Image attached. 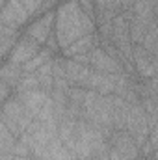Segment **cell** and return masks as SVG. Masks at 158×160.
I'll return each mask as SVG.
<instances>
[{"mask_svg":"<svg viewBox=\"0 0 158 160\" xmlns=\"http://www.w3.org/2000/svg\"><path fill=\"white\" fill-rule=\"evenodd\" d=\"M0 130H2V138H0L2 153H11L19 138H17L15 134H11V132H9V128H7V127H4V125H0Z\"/></svg>","mask_w":158,"mask_h":160,"instance_id":"d6986e66","label":"cell"},{"mask_svg":"<svg viewBox=\"0 0 158 160\" xmlns=\"http://www.w3.org/2000/svg\"><path fill=\"white\" fill-rule=\"evenodd\" d=\"M95 47H99V38H97V32L95 34H89V36H84L78 41H75L73 45H69L67 48L62 50V56L63 58H75L80 54H89Z\"/></svg>","mask_w":158,"mask_h":160,"instance_id":"4fadbf2b","label":"cell"},{"mask_svg":"<svg viewBox=\"0 0 158 160\" xmlns=\"http://www.w3.org/2000/svg\"><path fill=\"white\" fill-rule=\"evenodd\" d=\"M34 121V118L28 116L22 101L13 93L2 106V125L9 128L11 134L21 138V134L28 128V125Z\"/></svg>","mask_w":158,"mask_h":160,"instance_id":"7a4b0ae2","label":"cell"},{"mask_svg":"<svg viewBox=\"0 0 158 160\" xmlns=\"http://www.w3.org/2000/svg\"><path fill=\"white\" fill-rule=\"evenodd\" d=\"M19 38H21L19 30L9 28V26H2V24H0V41H2V43H0V54H2L4 60H7L11 48L15 47V43L19 41Z\"/></svg>","mask_w":158,"mask_h":160,"instance_id":"5bb4252c","label":"cell"},{"mask_svg":"<svg viewBox=\"0 0 158 160\" xmlns=\"http://www.w3.org/2000/svg\"><path fill=\"white\" fill-rule=\"evenodd\" d=\"M21 101H22V104H24V108H26V112H28V116L30 118H37V114H39L41 110H43V106L50 101V93H47L45 89H34V91H26V93H15Z\"/></svg>","mask_w":158,"mask_h":160,"instance_id":"8fae6325","label":"cell"},{"mask_svg":"<svg viewBox=\"0 0 158 160\" xmlns=\"http://www.w3.org/2000/svg\"><path fill=\"white\" fill-rule=\"evenodd\" d=\"M97 32V21L84 13L78 0H65L56 9V24L54 34L58 36L62 50L73 45L84 36Z\"/></svg>","mask_w":158,"mask_h":160,"instance_id":"6da1fadb","label":"cell"},{"mask_svg":"<svg viewBox=\"0 0 158 160\" xmlns=\"http://www.w3.org/2000/svg\"><path fill=\"white\" fill-rule=\"evenodd\" d=\"M108 143L112 149L119 151L126 160H141V151L136 140L126 130H114L108 136Z\"/></svg>","mask_w":158,"mask_h":160,"instance_id":"8992f818","label":"cell"},{"mask_svg":"<svg viewBox=\"0 0 158 160\" xmlns=\"http://www.w3.org/2000/svg\"><path fill=\"white\" fill-rule=\"evenodd\" d=\"M143 160H149V158H143Z\"/></svg>","mask_w":158,"mask_h":160,"instance_id":"603a6c76","label":"cell"},{"mask_svg":"<svg viewBox=\"0 0 158 160\" xmlns=\"http://www.w3.org/2000/svg\"><path fill=\"white\" fill-rule=\"evenodd\" d=\"M43 48L37 41L30 39L28 36H21L19 41L15 43V47L11 48V52H9V56H7V60L6 62H9V63H15V65H24V63H28L36 54H39V50Z\"/></svg>","mask_w":158,"mask_h":160,"instance_id":"ba28073f","label":"cell"},{"mask_svg":"<svg viewBox=\"0 0 158 160\" xmlns=\"http://www.w3.org/2000/svg\"><path fill=\"white\" fill-rule=\"evenodd\" d=\"M147 28H149V21H145L141 17H136V15L130 19V38H132L134 45H141L143 43Z\"/></svg>","mask_w":158,"mask_h":160,"instance_id":"2e32d148","label":"cell"},{"mask_svg":"<svg viewBox=\"0 0 158 160\" xmlns=\"http://www.w3.org/2000/svg\"><path fill=\"white\" fill-rule=\"evenodd\" d=\"M22 75H24L22 65H15V63H9V62H4L2 73H0V80H2V82H7V84L15 89Z\"/></svg>","mask_w":158,"mask_h":160,"instance_id":"9a60e30c","label":"cell"},{"mask_svg":"<svg viewBox=\"0 0 158 160\" xmlns=\"http://www.w3.org/2000/svg\"><path fill=\"white\" fill-rule=\"evenodd\" d=\"M78 4L84 9V13H87L89 17L95 19V0H78Z\"/></svg>","mask_w":158,"mask_h":160,"instance_id":"44dd1931","label":"cell"},{"mask_svg":"<svg viewBox=\"0 0 158 160\" xmlns=\"http://www.w3.org/2000/svg\"><path fill=\"white\" fill-rule=\"evenodd\" d=\"M54 24H56V9H47L37 21H34L24 30V36H28L30 39L37 41L41 47H45L47 39L54 34Z\"/></svg>","mask_w":158,"mask_h":160,"instance_id":"277c9868","label":"cell"},{"mask_svg":"<svg viewBox=\"0 0 158 160\" xmlns=\"http://www.w3.org/2000/svg\"><path fill=\"white\" fill-rule=\"evenodd\" d=\"M41 84L39 78H37V73H24L17 88H15V93H26V91H34V89H39Z\"/></svg>","mask_w":158,"mask_h":160,"instance_id":"ac0fdd59","label":"cell"},{"mask_svg":"<svg viewBox=\"0 0 158 160\" xmlns=\"http://www.w3.org/2000/svg\"><path fill=\"white\" fill-rule=\"evenodd\" d=\"M116 80H117V75H106L93 69L87 82V89H93L101 95H112L116 89Z\"/></svg>","mask_w":158,"mask_h":160,"instance_id":"7c38bea8","label":"cell"},{"mask_svg":"<svg viewBox=\"0 0 158 160\" xmlns=\"http://www.w3.org/2000/svg\"><path fill=\"white\" fill-rule=\"evenodd\" d=\"M19 2H21L32 15L45 11V6H47V0H19Z\"/></svg>","mask_w":158,"mask_h":160,"instance_id":"ffe728a7","label":"cell"},{"mask_svg":"<svg viewBox=\"0 0 158 160\" xmlns=\"http://www.w3.org/2000/svg\"><path fill=\"white\" fill-rule=\"evenodd\" d=\"M149 142H151V145L155 147V151L158 149V121L155 123V127L151 128V134H149Z\"/></svg>","mask_w":158,"mask_h":160,"instance_id":"7402d4cb","label":"cell"},{"mask_svg":"<svg viewBox=\"0 0 158 160\" xmlns=\"http://www.w3.org/2000/svg\"><path fill=\"white\" fill-rule=\"evenodd\" d=\"M54 56H56V54H54L50 48L43 47V48L39 50V54H36V56H34L28 63H24V65H22V71H24V73H36L41 65H45L47 62H50Z\"/></svg>","mask_w":158,"mask_h":160,"instance_id":"e0dca14e","label":"cell"},{"mask_svg":"<svg viewBox=\"0 0 158 160\" xmlns=\"http://www.w3.org/2000/svg\"><path fill=\"white\" fill-rule=\"evenodd\" d=\"M91 67L87 65H82L77 60L73 58H65V80L71 84V86H77V88H86L87 89V82L91 77Z\"/></svg>","mask_w":158,"mask_h":160,"instance_id":"30bf717a","label":"cell"},{"mask_svg":"<svg viewBox=\"0 0 158 160\" xmlns=\"http://www.w3.org/2000/svg\"><path fill=\"white\" fill-rule=\"evenodd\" d=\"M32 13L19 2V0H7L6 4H2V15H0V24L2 26H9L19 30L21 26H24L30 21Z\"/></svg>","mask_w":158,"mask_h":160,"instance_id":"5b68a950","label":"cell"},{"mask_svg":"<svg viewBox=\"0 0 158 160\" xmlns=\"http://www.w3.org/2000/svg\"><path fill=\"white\" fill-rule=\"evenodd\" d=\"M89 67L95 69V71L106 73V75H121V73H125L123 63L116 58H112L108 52H104L101 47H95L89 52Z\"/></svg>","mask_w":158,"mask_h":160,"instance_id":"9c48e42d","label":"cell"},{"mask_svg":"<svg viewBox=\"0 0 158 160\" xmlns=\"http://www.w3.org/2000/svg\"><path fill=\"white\" fill-rule=\"evenodd\" d=\"M134 67L140 78H153L158 75V56L151 54L143 45H134Z\"/></svg>","mask_w":158,"mask_h":160,"instance_id":"52a82bcc","label":"cell"},{"mask_svg":"<svg viewBox=\"0 0 158 160\" xmlns=\"http://www.w3.org/2000/svg\"><path fill=\"white\" fill-rule=\"evenodd\" d=\"M151 128H153V123H151V119H149L147 112L143 110L141 102L130 104V110H128V116H126L125 130L136 140V143L140 145V149H141V145L149 140Z\"/></svg>","mask_w":158,"mask_h":160,"instance_id":"3957f363","label":"cell"}]
</instances>
